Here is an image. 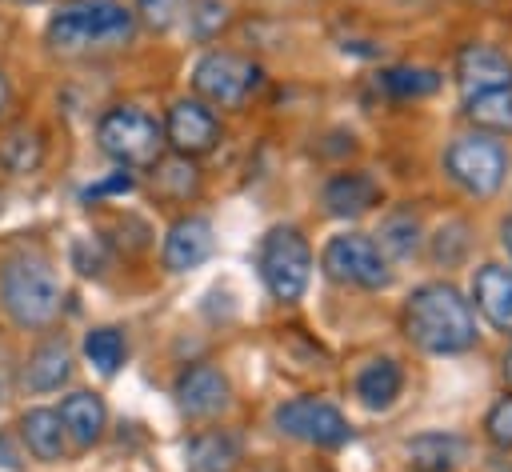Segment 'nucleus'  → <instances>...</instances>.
<instances>
[{
    "label": "nucleus",
    "mask_w": 512,
    "mask_h": 472,
    "mask_svg": "<svg viewBox=\"0 0 512 472\" xmlns=\"http://www.w3.org/2000/svg\"><path fill=\"white\" fill-rule=\"evenodd\" d=\"M320 260H324V272L340 284H356V288H384L388 284V260L376 248V240H368V236H356V232L332 236L324 244Z\"/></svg>",
    "instance_id": "6e6552de"
},
{
    "label": "nucleus",
    "mask_w": 512,
    "mask_h": 472,
    "mask_svg": "<svg viewBox=\"0 0 512 472\" xmlns=\"http://www.w3.org/2000/svg\"><path fill=\"white\" fill-rule=\"evenodd\" d=\"M224 20H228V12H224V4H220V0H196V8L188 12L192 36H200V40H208L212 32H220V28H224Z\"/></svg>",
    "instance_id": "bb28decb"
},
{
    "label": "nucleus",
    "mask_w": 512,
    "mask_h": 472,
    "mask_svg": "<svg viewBox=\"0 0 512 472\" xmlns=\"http://www.w3.org/2000/svg\"><path fill=\"white\" fill-rule=\"evenodd\" d=\"M472 296H476V308L484 312V320L492 328L512 332V268L484 264L472 280Z\"/></svg>",
    "instance_id": "4468645a"
},
{
    "label": "nucleus",
    "mask_w": 512,
    "mask_h": 472,
    "mask_svg": "<svg viewBox=\"0 0 512 472\" xmlns=\"http://www.w3.org/2000/svg\"><path fill=\"white\" fill-rule=\"evenodd\" d=\"M0 468H8V472H20V460H16V452L8 448V440H0Z\"/></svg>",
    "instance_id": "2f4dec72"
},
{
    "label": "nucleus",
    "mask_w": 512,
    "mask_h": 472,
    "mask_svg": "<svg viewBox=\"0 0 512 472\" xmlns=\"http://www.w3.org/2000/svg\"><path fill=\"white\" fill-rule=\"evenodd\" d=\"M260 276L276 300H300L312 276V248L296 228H272L260 244Z\"/></svg>",
    "instance_id": "39448f33"
},
{
    "label": "nucleus",
    "mask_w": 512,
    "mask_h": 472,
    "mask_svg": "<svg viewBox=\"0 0 512 472\" xmlns=\"http://www.w3.org/2000/svg\"><path fill=\"white\" fill-rule=\"evenodd\" d=\"M484 428H488L492 444H500V448H512V396H504V400H500V404L488 412Z\"/></svg>",
    "instance_id": "cd10ccee"
},
{
    "label": "nucleus",
    "mask_w": 512,
    "mask_h": 472,
    "mask_svg": "<svg viewBox=\"0 0 512 472\" xmlns=\"http://www.w3.org/2000/svg\"><path fill=\"white\" fill-rule=\"evenodd\" d=\"M408 456H412V468H420V472H448L456 464V456H460V440L456 436L428 432V436L412 440Z\"/></svg>",
    "instance_id": "5701e85b"
},
{
    "label": "nucleus",
    "mask_w": 512,
    "mask_h": 472,
    "mask_svg": "<svg viewBox=\"0 0 512 472\" xmlns=\"http://www.w3.org/2000/svg\"><path fill=\"white\" fill-rule=\"evenodd\" d=\"M136 4H140V16L152 28H168V24H176V16L184 12L188 0H136Z\"/></svg>",
    "instance_id": "c85d7f7f"
},
{
    "label": "nucleus",
    "mask_w": 512,
    "mask_h": 472,
    "mask_svg": "<svg viewBox=\"0 0 512 472\" xmlns=\"http://www.w3.org/2000/svg\"><path fill=\"white\" fill-rule=\"evenodd\" d=\"M276 428L284 436H296V440L320 444V448H336L352 436L340 408H332L328 400H316V396H300V400L280 404L276 408Z\"/></svg>",
    "instance_id": "1a4fd4ad"
},
{
    "label": "nucleus",
    "mask_w": 512,
    "mask_h": 472,
    "mask_svg": "<svg viewBox=\"0 0 512 472\" xmlns=\"http://www.w3.org/2000/svg\"><path fill=\"white\" fill-rule=\"evenodd\" d=\"M504 248H508V256H512V216L504 220Z\"/></svg>",
    "instance_id": "473e14b6"
},
{
    "label": "nucleus",
    "mask_w": 512,
    "mask_h": 472,
    "mask_svg": "<svg viewBox=\"0 0 512 472\" xmlns=\"http://www.w3.org/2000/svg\"><path fill=\"white\" fill-rule=\"evenodd\" d=\"M416 244H420V236H416V220L408 216V212H400V216H388L384 220V228H380V252H388V256H396V260H404V256H412L416 252Z\"/></svg>",
    "instance_id": "a878e982"
},
{
    "label": "nucleus",
    "mask_w": 512,
    "mask_h": 472,
    "mask_svg": "<svg viewBox=\"0 0 512 472\" xmlns=\"http://www.w3.org/2000/svg\"><path fill=\"white\" fill-rule=\"evenodd\" d=\"M400 384H404V380H400L396 360L380 356V360H368V364L360 368V376H356V396H360L364 408L380 412V408H388V404L400 396Z\"/></svg>",
    "instance_id": "f3484780"
},
{
    "label": "nucleus",
    "mask_w": 512,
    "mask_h": 472,
    "mask_svg": "<svg viewBox=\"0 0 512 472\" xmlns=\"http://www.w3.org/2000/svg\"><path fill=\"white\" fill-rule=\"evenodd\" d=\"M136 20L116 0H76L60 8L48 20V44L60 52H84V48H112L132 36Z\"/></svg>",
    "instance_id": "f03ea898"
},
{
    "label": "nucleus",
    "mask_w": 512,
    "mask_h": 472,
    "mask_svg": "<svg viewBox=\"0 0 512 472\" xmlns=\"http://www.w3.org/2000/svg\"><path fill=\"white\" fill-rule=\"evenodd\" d=\"M132 184H136L132 172H116V176H108V180L84 188V200H96V196H108V192H132Z\"/></svg>",
    "instance_id": "c756f323"
},
{
    "label": "nucleus",
    "mask_w": 512,
    "mask_h": 472,
    "mask_svg": "<svg viewBox=\"0 0 512 472\" xmlns=\"http://www.w3.org/2000/svg\"><path fill=\"white\" fill-rule=\"evenodd\" d=\"M84 356L100 376H116V368L124 364V336L116 328H92L84 336Z\"/></svg>",
    "instance_id": "b1692460"
},
{
    "label": "nucleus",
    "mask_w": 512,
    "mask_h": 472,
    "mask_svg": "<svg viewBox=\"0 0 512 472\" xmlns=\"http://www.w3.org/2000/svg\"><path fill=\"white\" fill-rule=\"evenodd\" d=\"M456 76H460L464 100L480 92H500V88H512V60L492 44H468L456 60Z\"/></svg>",
    "instance_id": "9b49d317"
},
{
    "label": "nucleus",
    "mask_w": 512,
    "mask_h": 472,
    "mask_svg": "<svg viewBox=\"0 0 512 472\" xmlns=\"http://www.w3.org/2000/svg\"><path fill=\"white\" fill-rule=\"evenodd\" d=\"M96 140H100V152L112 156L116 164L124 168H144V164H156L160 156V144H164V132L160 124L136 108V104H116L100 116L96 124Z\"/></svg>",
    "instance_id": "20e7f679"
},
{
    "label": "nucleus",
    "mask_w": 512,
    "mask_h": 472,
    "mask_svg": "<svg viewBox=\"0 0 512 472\" xmlns=\"http://www.w3.org/2000/svg\"><path fill=\"white\" fill-rule=\"evenodd\" d=\"M0 300L20 328H44L60 312V280L40 256H16L0 272Z\"/></svg>",
    "instance_id": "7ed1b4c3"
},
{
    "label": "nucleus",
    "mask_w": 512,
    "mask_h": 472,
    "mask_svg": "<svg viewBox=\"0 0 512 472\" xmlns=\"http://www.w3.org/2000/svg\"><path fill=\"white\" fill-rule=\"evenodd\" d=\"M24 444L36 460H60L64 456V424L56 416V408H32L20 420Z\"/></svg>",
    "instance_id": "a211bd4d"
},
{
    "label": "nucleus",
    "mask_w": 512,
    "mask_h": 472,
    "mask_svg": "<svg viewBox=\"0 0 512 472\" xmlns=\"http://www.w3.org/2000/svg\"><path fill=\"white\" fill-rule=\"evenodd\" d=\"M212 224L204 216H184L164 236V264L168 272H188L212 256Z\"/></svg>",
    "instance_id": "f8f14e48"
},
{
    "label": "nucleus",
    "mask_w": 512,
    "mask_h": 472,
    "mask_svg": "<svg viewBox=\"0 0 512 472\" xmlns=\"http://www.w3.org/2000/svg\"><path fill=\"white\" fill-rule=\"evenodd\" d=\"M444 168L448 176L472 192V196H492L500 184H504V172H508V152L500 140L492 136H460L448 144L444 152Z\"/></svg>",
    "instance_id": "423d86ee"
},
{
    "label": "nucleus",
    "mask_w": 512,
    "mask_h": 472,
    "mask_svg": "<svg viewBox=\"0 0 512 472\" xmlns=\"http://www.w3.org/2000/svg\"><path fill=\"white\" fill-rule=\"evenodd\" d=\"M164 136L180 156H200V152H208L216 144L220 124H216L212 108H204L200 100H176L172 112H168Z\"/></svg>",
    "instance_id": "9d476101"
},
{
    "label": "nucleus",
    "mask_w": 512,
    "mask_h": 472,
    "mask_svg": "<svg viewBox=\"0 0 512 472\" xmlns=\"http://www.w3.org/2000/svg\"><path fill=\"white\" fill-rule=\"evenodd\" d=\"M504 376H508V384H512V352H508V360H504Z\"/></svg>",
    "instance_id": "72a5a7b5"
},
{
    "label": "nucleus",
    "mask_w": 512,
    "mask_h": 472,
    "mask_svg": "<svg viewBox=\"0 0 512 472\" xmlns=\"http://www.w3.org/2000/svg\"><path fill=\"white\" fill-rule=\"evenodd\" d=\"M176 404L188 416H212L228 404V380L212 364H192L176 380Z\"/></svg>",
    "instance_id": "ddd939ff"
},
{
    "label": "nucleus",
    "mask_w": 512,
    "mask_h": 472,
    "mask_svg": "<svg viewBox=\"0 0 512 472\" xmlns=\"http://www.w3.org/2000/svg\"><path fill=\"white\" fill-rule=\"evenodd\" d=\"M56 416H60V424H64V436H68L72 444H80V448L96 444L100 432H104V420H108L104 400H100L96 392H72V396H64L60 408H56Z\"/></svg>",
    "instance_id": "2eb2a0df"
},
{
    "label": "nucleus",
    "mask_w": 512,
    "mask_h": 472,
    "mask_svg": "<svg viewBox=\"0 0 512 472\" xmlns=\"http://www.w3.org/2000/svg\"><path fill=\"white\" fill-rule=\"evenodd\" d=\"M40 160H44V140H40L36 128H12V132L0 140V164H4L8 172L24 176V172L40 168Z\"/></svg>",
    "instance_id": "412c9836"
},
{
    "label": "nucleus",
    "mask_w": 512,
    "mask_h": 472,
    "mask_svg": "<svg viewBox=\"0 0 512 472\" xmlns=\"http://www.w3.org/2000/svg\"><path fill=\"white\" fill-rule=\"evenodd\" d=\"M8 112H12V84H8V76L0 72V120H8Z\"/></svg>",
    "instance_id": "7c9ffc66"
},
{
    "label": "nucleus",
    "mask_w": 512,
    "mask_h": 472,
    "mask_svg": "<svg viewBox=\"0 0 512 472\" xmlns=\"http://www.w3.org/2000/svg\"><path fill=\"white\" fill-rule=\"evenodd\" d=\"M192 84L208 104L220 108H240L248 92L260 84V68L236 52H208L192 68Z\"/></svg>",
    "instance_id": "0eeeda50"
},
{
    "label": "nucleus",
    "mask_w": 512,
    "mask_h": 472,
    "mask_svg": "<svg viewBox=\"0 0 512 472\" xmlns=\"http://www.w3.org/2000/svg\"><path fill=\"white\" fill-rule=\"evenodd\" d=\"M240 460V444L228 432H204L188 440V468L192 472H232Z\"/></svg>",
    "instance_id": "6ab92c4d"
},
{
    "label": "nucleus",
    "mask_w": 512,
    "mask_h": 472,
    "mask_svg": "<svg viewBox=\"0 0 512 472\" xmlns=\"http://www.w3.org/2000/svg\"><path fill=\"white\" fill-rule=\"evenodd\" d=\"M68 372H72L68 348L52 340V344H40V348L32 352V360H28V368H24V380H28L32 392H52V388H60V384L68 380Z\"/></svg>",
    "instance_id": "aec40b11"
},
{
    "label": "nucleus",
    "mask_w": 512,
    "mask_h": 472,
    "mask_svg": "<svg viewBox=\"0 0 512 472\" xmlns=\"http://www.w3.org/2000/svg\"><path fill=\"white\" fill-rule=\"evenodd\" d=\"M468 120L484 132H512V88L468 96Z\"/></svg>",
    "instance_id": "4be33fe9"
},
{
    "label": "nucleus",
    "mask_w": 512,
    "mask_h": 472,
    "mask_svg": "<svg viewBox=\"0 0 512 472\" xmlns=\"http://www.w3.org/2000/svg\"><path fill=\"white\" fill-rule=\"evenodd\" d=\"M376 196H380V188L368 172H340L324 184V204L332 216H360L376 204Z\"/></svg>",
    "instance_id": "dca6fc26"
},
{
    "label": "nucleus",
    "mask_w": 512,
    "mask_h": 472,
    "mask_svg": "<svg viewBox=\"0 0 512 472\" xmlns=\"http://www.w3.org/2000/svg\"><path fill=\"white\" fill-rule=\"evenodd\" d=\"M380 84L392 92V96H428L440 88V76L432 68H388L380 76Z\"/></svg>",
    "instance_id": "393cba45"
},
{
    "label": "nucleus",
    "mask_w": 512,
    "mask_h": 472,
    "mask_svg": "<svg viewBox=\"0 0 512 472\" xmlns=\"http://www.w3.org/2000/svg\"><path fill=\"white\" fill-rule=\"evenodd\" d=\"M404 328L424 352H436V356H452V352H464L476 344L472 308L452 284L416 288L404 308Z\"/></svg>",
    "instance_id": "f257e3e1"
}]
</instances>
